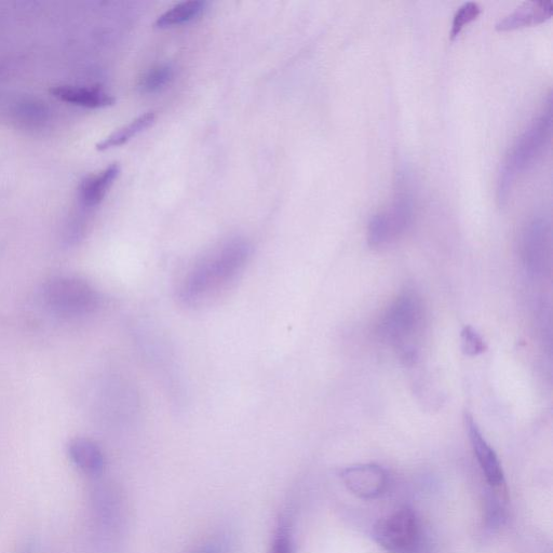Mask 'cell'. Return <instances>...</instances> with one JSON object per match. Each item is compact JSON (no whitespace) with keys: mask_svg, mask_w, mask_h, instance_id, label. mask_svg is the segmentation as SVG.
<instances>
[{"mask_svg":"<svg viewBox=\"0 0 553 553\" xmlns=\"http://www.w3.org/2000/svg\"><path fill=\"white\" fill-rule=\"evenodd\" d=\"M249 256L250 247L241 240L229 241L214 249L187 273L181 299L188 304H198L218 294L244 271Z\"/></svg>","mask_w":553,"mask_h":553,"instance_id":"cell-1","label":"cell"},{"mask_svg":"<svg viewBox=\"0 0 553 553\" xmlns=\"http://www.w3.org/2000/svg\"><path fill=\"white\" fill-rule=\"evenodd\" d=\"M552 109L538 116L528 129L509 148L498 173L496 200L499 207H505L518 180L531 171L543 157L551 139Z\"/></svg>","mask_w":553,"mask_h":553,"instance_id":"cell-2","label":"cell"},{"mask_svg":"<svg viewBox=\"0 0 553 553\" xmlns=\"http://www.w3.org/2000/svg\"><path fill=\"white\" fill-rule=\"evenodd\" d=\"M422 300L413 291L401 293L387 308L379 325L381 339L395 347L406 361L416 355L415 340L423 326Z\"/></svg>","mask_w":553,"mask_h":553,"instance_id":"cell-3","label":"cell"},{"mask_svg":"<svg viewBox=\"0 0 553 553\" xmlns=\"http://www.w3.org/2000/svg\"><path fill=\"white\" fill-rule=\"evenodd\" d=\"M44 300L53 314L63 318H78L96 312L100 294L90 283L76 277L50 280L44 289Z\"/></svg>","mask_w":553,"mask_h":553,"instance_id":"cell-4","label":"cell"},{"mask_svg":"<svg viewBox=\"0 0 553 553\" xmlns=\"http://www.w3.org/2000/svg\"><path fill=\"white\" fill-rule=\"evenodd\" d=\"M414 199L408 190H400L390 207L376 213L368 225V244L373 249H384L395 244L414 222Z\"/></svg>","mask_w":553,"mask_h":553,"instance_id":"cell-5","label":"cell"},{"mask_svg":"<svg viewBox=\"0 0 553 553\" xmlns=\"http://www.w3.org/2000/svg\"><path fill=\"white\" fill-rule=\"evenodd\" d=\"M377 544L391 553H412L420 544V524L414 511L400 508L377 522L373 529Z\"/></svg>","mask_w":553,"mask_h":553,"instance_id":"cell-6","label":"cell"},{"mask_svg":"<svg viewBox=\"0 0 553 553\" xmlns=\"http://www.w3.org/2000/svg\"><path fill=\"white\" fill-rule=\"evenodd\" d=\"M522 254L526 268L535 276H543L551 261V228L543 218L525 226L522 235Z\"/></svg>","mask_w":553,"mask_h":553,"instance_id":"cell-7","label":"cell"},{"mask_svg":"<svg viewBox=\"0 0 553 553\" xmlns=\"http://www.w3.org/2000/svg\"><path fill=\"white\" fill-rule=\"evenodd\" d=\"M465 424L472 450H474L485 479H487L493 489H506L505 476L501 462H499L491 445L482 436L474 417L466 414Z\"/></svg>","mask_w":553,"mask_h":553,"instance_id":"cell-8","label":"cell"},{"mask_svg":"<svg viewBox=\"0 0 553 553\" xmlns=\"http://www.w3.org/2000/svg\"><path fill=\"white\" fill-rule=\"evenodd\" d=\"M341 478L350 492L366 499L382 495L388 482L386 471L374 464L348 467L342 471Z\"/></svg>","mask_w":553,"mask_h":553,"instance_id":"cell-9","label":"cell"},{"mask_svg":"<svg viewBox=\"0 0 553 553\" xmlns=\"http://www.w3.org/2000/svg\"><path fill=\"white\" fill-rule=\"evenodd\" d=\"M553 15L552 2H529L524 3L510 15L499 21L496 30L509 32L530 26L542 24L551 19Z\"/></svg>","mask_w":553,"mask_h":553,"instance_id":"cell-10","label":"cell"},{"mask_svg":"<svg viewBox=\"0 0 553 553\" xmlns=\"http://www.w3.org/2000/svg\"><path fill=\"white\" fill-rule=\"evenodd\" d=\"M51 93L53 97L63 102L87 107V109H103L115 103L112 94L100 87L63 85L51 89Z\"/></svg>","mask_w":553,"mask_h":553,"instance_id":"cell-11","label":"cell"},{"mask_svg":"<svg viewBox=\"0 0 553 553\" xmlns=\"http://www.w3.org/2000/svg\"><path fill=\"white\" fill-rule=\"evenodd\" d=\"M74 465L89 477H99L105 468V457L99 445L87 438H76L69 444Z\"/></svg>","mask_w":553,"mask_h":553,"instance_id":"cell-12","label":"cell"},{"mask_svg":"<svg viewBox=\"0 0 553 553\" xmlns=\"http://www.w3.org/2000/svg\"><path fill=\"white\" fill-rule=\"evenodd\" d=\"M120 167L113 164L97 174L86 178L79 187V198L88 208L96 207L104 199L118 178Z\"/></svg>","mask_w":553,"mask_h":553,"instance_id":"cell-13","label":"cell"},{"mask_svg":"<svg viewBox=\"0 0 553 553\" xmlns=\"http://www.w3.org/2000/svg\"><path fill=\"white\" fill-rule=\"evenodd\" d=\"M207 6L206 2H200V0L175 5L157 19L156 28L168 29L191 22L200 17Z\"/></svg>","mask_w":553,"mask_h":553,"instance_id":"cell-14","label":"cell"},{"mask_svg":"<svg viewBox=\"0 0 553 553\" xmlns=\"http://www.w3.org/2000/svg\"><path fill=\"white\" fill-rule=\"evenodd\" d=\"M156 115L154 113H146L137 119H134L129 125L118 129L111 136L104 139L97 145L99 151L111 150V148L126 144L132 138L137 137L148 127L154 124Z\"/></svg>","mask_w":553,"mask_h":553,"instance_id":"cell-15","label":"cell"},{"mask_svg":"<svg viewBox=\"0 0 553 553\" xmlns=\"http://www.w3.org/2000/svg\"><path fill=\"white\" fill-rule=\"evenodd\" d=\"M173 70L169 65H160L147 72L141 79L140 89L143 93H156L163 90L172 80Z\"/></svg>","mask_w":553,"mask_h":553,"instance_id":"cell-16","label":"cell"},{"mask_svg":"<svg viewBox=\"0 0 553 553\" xmlns=\"http://www.w3.org/2000/svg\"><path fill=\"white\" fill-rule=\"evenodd\" d=\"M480 15L481 7L475 2L465 3L463 6L458 8L452 23L451 39L453 40L460 36L465 29V26L476 21Z\"/></svg>","mask_w":553,"mask_h":553,"instance_id":"cell-17","label":"cell"},{"mask_svg":"<svg viewBox=\"0 0 553 553\" xmlns=\"http://www.w3.org/2000/svg\"><path fill=\"white\" fill-rule=\"evenodd\" d=\"M463 353L468 357H477L487 352L488 346L482 336L472 327L467 326L461 334Z\"/></svg>","mask_w":553,"mask_h":553,"instance_id":"cell-18","label":"cell"},{"mask_svg":"<svg viewBox=\"0 0 553 553\" xmlns=\"http://www.w3.org/2000/svg\"><path fill=\"white\" fill-rule=\"evenodd\" d=\"M293 551L294 544L289 525L286 522H280L268 553H293Z\"/></svg>","mask_w":553,"mask_h":553,"instance_id":"cell-19","label":"cell"},{"mask_svg":"<svg viewBox=\"0 0 553 553\" xmlns=\"http://www.w3.org/2000/svg\"><path fill=\"white\" fill-rule=\"evenodd\" d=\"M222 550L218 545H210L205 548L200 549L196 553H221Z\"/></svg>","mask_w":553,"mask_h":553,"instance_id":"cell-20","label":"cell"}]
</instances>
